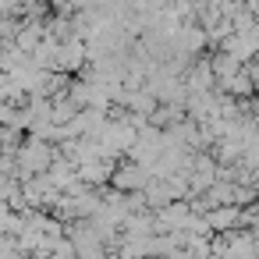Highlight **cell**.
Returning a JSON list of instances; mask_svg holds the SVG:
<instances>
[{
	"mask_svg": "<svg viewBox=\"0 0 259 259\" xmlns=\"http://www.w3.org/2000/svg\"><path fill=\"white\" fill-rule=\"evenodd\" d=\"M206 224L209 227H231V224H238V213L234 209H220V213H209Z\"/></svg>",
	"mask_w": 259,
	"mask_h": 259,
	"instance_id": "7a4b0ae2",
	"label": "cell"
},
{
	"mask_svg": "<svg viewBox=\"0 0 259 259\" xmlns=\"http://www.w3.org/2000/svg\"><path fill=\"white\" fill-rule=\"evenodd\" d=\"M82 57H85V47L71 39V43L61 50V68H64V71H75V68L82 64Z\"/></svg>",
	"mask_w": 259,
	"mask_h": 259,
	"instance_id": "6da1fadb",
	"label": "cell"
},
{
	"mask_svg": "<svg viewBox=\"0 0 259 259\" xmlns=\"http://www.w3.org/2000/svg\"><path fill=\"white\" fill-rule=\"evenodd\" d=\"M248 75H252V82L259 85V64H255V68H248Z\"/></svg>",
	"mask_w": 259,
	"mask_h": 259,
	"instance_id": "3957f363",
	"label": "cell"
}]
</instances>
